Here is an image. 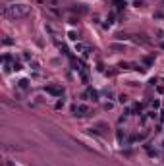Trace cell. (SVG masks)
I'll return each instance as SVG.
<instances>
[{"instance_id":"obj_2","label":"cell","mask_w":164,"mask_h":166,"mask_svg":"<svg viewBox=\"0 0 164 166\" xmlns=\"http://www.w3.org/2000/svg\"><path fill=\"white\" fill-rule=\"evenodd\" d=\"M73 112H75V116H85V114H89V106L87 104H75Z\"/></svg>"},{"instance_id":"obj_4","label":"cell","mask_w":164,"mask_h":166,"mask_svg":"<svg viewBox=\"0 0 164 166\" xmlns=\"http://www.w3.org/2000/svg\"><path fill=\"white\" fill-rule=\"evenodd\" d=\"M27 83H29L27 79H21V81H19V87H21V89H27Z\"/></svg>"},{"instance_id":"obj_3","label":"cell","mask_w":164,"mask_h":166,"mask_svg":"<svg viewBox=\"0 0 164 166\" xmlns=\"http://www.w3.org/2000/svg\"><path fill=\"white\" fill-rule=\"evenodd\" d=\"M48 91L54 93V95H62V89H56V87H48Z\"/></svg>"},{"instance_id":"obj_1","label":"cell","mask_w":164,"mask_h":166,"mask_svg":"<svg viewBox=\"0 0 164 166\" xmlns=\"http://www.w3.org/2000/svg\"><path fill=\"white\" fill-rule=\"evenodd\" d=\"M27 14H29V6H25V4H14V6L4 8V15H8V18H25Z\"/></svg>"},{"instance_id":"obj_5","label":"cell","mask_w":164,"mask_h":166,"mask_svg":"<svg viewBox=\"0 0 164 166\" xmlns=\"http://www.w3.org/2000/svg\"><path fill=\"white\" fill-rule=\"evenodd\" d=\"M8 166H14V164H12V162H8Z\"/></svg>"}]
</instances>
